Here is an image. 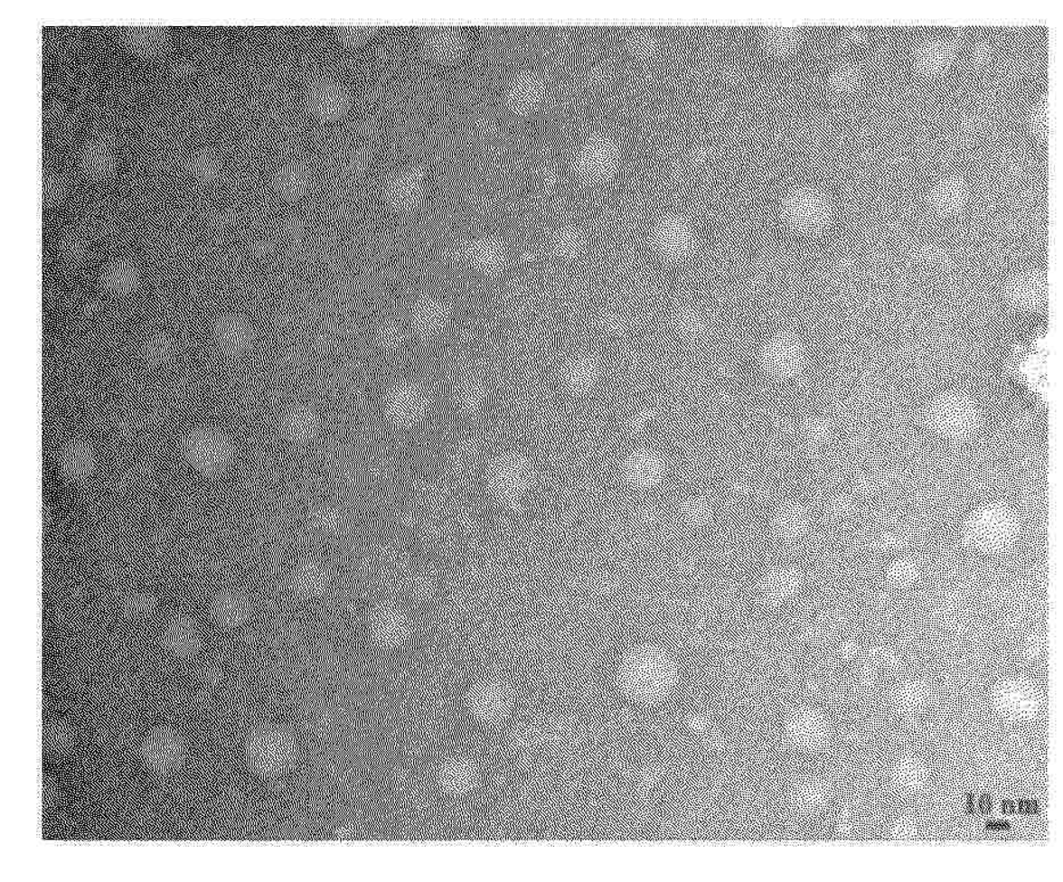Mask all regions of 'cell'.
I'll return each mask as SVG.
<instances>
[{"instance_id": "obj_1", "label": "cell", "mask_w": 1063, "mask_h": 882, "mask_svg": "<svg viewBox=\"0 0 1063 882\" xmlns=\"http://www.w3.org/2000/svg\"><path fill=\"white\" fill-rule=\"evenodd\" d=\"M617 682L624 695L636 703H660L674 691L678 670L669 653L662 649L638 647L619 662Z\"/></svg>"}, {"instance_id": "obj_2", "label": "cell", "mask_w": 1063, "mask_h": 882, "mask_svg": "<svg viewBox=\"0 0 1063 882\" xmlns=\"http://www.w3.org/2000/svg\"><path fill=\"white\" fill-rule=\"evenodd\" d=\"M1017 513L1002 503H990L977 509L965 521L964 541L974 550L999 555L1012 549L1021 537Z\"/></svg>"}, {"instance_id": "obj_3", "label": "cell", "mask_w": 1063, "mask_h": 882, "mask_svg": "<svg viewBox=\"0 0 1063 882\" xmlns=\"http://www.w3.org/2000/svg\"><path fill=\"white\" fill-rule=\"evenodd\" d=\"M926 421L935 436L947 441H964L976 434L982 415L976 401L968 394L946 392L929 403Z\"/></svg>"}, {"instance_id": "obj_4", "label": "cell", "mask_w": 1063, "mask_h": 882, "mask_svg": "<svg viewBox=\"0 0 1063 882\" xmlns=\"http://www.w3.org/2000/svg\"><path fill=\"white\" fill-rule=\"evenodd\" d=\"M249 767L262 778L287 774L296 758L293 737L278 727H262L253 731L245 746Z\"/></svg>"}, {"instance_id": "obj_5", "label": "cell", "mask_w": 1063, "mask_h": 882, "mask_svg": "<svg viewBox=\"0 0 1063 882\" xmlns=\"http://www.w3.org/2000/svg\"><path fill=\"white\" fill-rule=\"evenodd\" d=\"M533 473L524 460L504 457L491 467L486 485L496 502L513 508L524 502L533 489Z\"/></svg>"}, {"instance_id": "obj_6", "label": "cell", "mask_w": 1063, "mask_h": 882, "mask_svg": "<svg viewBox=\"0 0 1063 882\" xmlns=\"http://www.w3.org/2000/svg\"><path fill=\"white\" fill-rule=\"evenodd\" d=\"M785 221L802 234H815L824 230L832 219V206L820 192L810 187L795 188L783 202Z\"/></svg>"}, {"instance_id": "obj_7", "label": "cell", "mask_w": 1063, "mask_h": 882, "mask_svg": "<svg viewBox=\"0 0 1063 882\" xmlns=\"http://www.w3.org/2000/svg\"><path fill=\"white\" fill-rule=\"evenodd\" d=\"M619 164L616 143L605 135L592 136L579 147L574 159L575 173L588 183H600L612 177Z\"/></svg>"}, {"instance_id": "obj_8", "label": "cell", "mask_w": 1063, "mask_h": 882, "mask_svg": "<svg viewBox=\"0 0 1063 882\" xmlns=\"http://www.w3.org/2000/svg\"><path fill=\"white\" fill-rule=\"evenodd\" d=\"M180 450L184 460L202 473H214L225 467L230 447L225 438L210 429H194L183 437Z\"/></svg>"}, {"instance_id": "obj_9", "label": "cell", "mask_w": 1063, "mask_h": 882, "mask_svg": "<svg viewBox=\"0 0 1063 882\" xmlns=\"http://www.w3.org/2000/svg\"><path fill=\"white\" fill-rule=\"evenodd\" d=\"M144 765L154 774L168 775L182 767L186 757V745L182 736L170 727L149 732L142 746Z\"/></svg>"}, {"instance_id": "obj_10", "label": "cell", "mask_w": 1063, "mask_h": 882, "mask_svg": "<svg viewBox=\"0 0 1063 882\" xmlns=\"http://www.w3.org/2000/svg\"><path fill=\"white\" fill-rule=\"evenodd\" d=\"M513 703L512 689L500 679L480 680L468 692L469 713L484 724L503 721L511 713Z\"/></svg>"}, {"instance_id": "obj_11", "label": "cell", "mask_w": 1063, "mask_h": 882, "mask_svg": "<svg viewBox=\"0 0 1063 882\" xmlns=\"http://www.w3.org/2000/svg\"><path fill=\"white\" fill-rule=\"evenodd\" d=\"M1049 287L1047 275L1040 270L1019 272L1004 287V298L1010 308L1023 314L1039 313L1047 308Z\"/></svg>"}, {"instance_id": "obj_12", "label": "cell", "mask_w": 1063, "mask_h": 882, "mask_svg": "<svg viewBox=\"0 0 1063 882\" xmlns=\"http://www.w3.org/2000/svg\"><path fill=\"white\" fill-rule=\"evenodd\" d=\"M762 362L772 376L794 379L804 370L806 352L796 336L784 333L771 337L763 346Z\"/></svg>"}, {"instance_id": "obj_13", "label": "cell", "mask_w": 1063, "mask_h": 882, "mask_svg": "<svg viewBox=\"0 0 1063 882\" xmlns=\"http://www.w3.org/2000/svg\"><path fill=\"white\" fill-rule=\"evenodd\" d=\"M654 245L663 256L682 258L695 245V231L691 223L679 216H669L660 222L654 232Z\"/></svg>"}, {"instance_id": "obj_14", "label": "cell", "mask_w": 1063, "mask_h": 882, "mask_svg": "<svg viewBox=\"0 0 1063 882\" xmlns=\"http://www.w3.org/2000/svg\"><path fill=\"white\" fill-rule=\"evenodd\" d=\"M546 95L542 79L533 72H521L508 83L504 100L518 116H527L538 109Z\"/></svg>"}, {"instance_id": "obj_15", "label": "cell", "mask_w": 1063, "mask_h": 882, "mask_svg": "<svg viewBox=\"0 0 1063 882\" xmlns=\"http://www.w3.org/2000/svg\"><path fill=\"white\" fill-rule=\"evenodd\" d=\"M423 48L433 61L451 63L464 54L467 48V37L456 26H435L425 32Z\"/></svg>"}, {"instance_id": "obj_16", "label": "cell", "mask_w": 1063, "mask_h": 882, "mask_svg": "<svg viewBox=\"0 0 1063 882\" xmlns=\"http://www.w3.org/2000/svg\"><path fill=\"white\" fill-rule=\"evenodd\" d=\"M827 734L824 718L813 710H798L785 724V736L789 743L801 750L820 747L824 743Z\"/></svg>"}, {"instance_id": "obj_17", "label": "cell", "mask_w": 1063, "mask_h": 882, "mask_svg": "<svg viewBox=\"0 0 1063 882\" xmlns=\"http://www.w3.org/2000/svg\"><path fill=\"white\" fill-rule=\"evenodd\" d=\"M98 466V455L89 443L74 440L67 443L59 455L61 476L72 483L89 480Z\"/></svg>"}, {"instance_id": "obj_18", "label": "cell", "mask_w": 1063, "mask_h": 882, "mask_svg": "<svg viewBox=\"0 0 1063 882\" xmlns=\"http://www.w3.org/2000/svg\"><path fill=\"white\" fill-rule=\"evenodd\" d=\"M162 640L170 655L184 660L199 652L201 632L192 618L175 616L166 623Z\"/></svg>"}, {"instance_id": "obj_19", "label": "cell", "mask_w": 1063, "mask_h": 882, "mask_svg": "<svg viewBox=\"0 0 1063 882\" xmlns=\"http://www.w3.org/2000/svg\"><path fill=\"white\" fill-rule=\"evenodd\" d=\"M437 780L446 793L455 796L465 795L476 787L477 766L468 757L456 755L441 763L437 771Z\"/></svg>"}, {"instance_id": "obj_20", "label": "cell", "mask_w": 1063, "mask_h": 882, "mask_svg": "<svg viewBox=\"0 0 1063 882\" xmlns=\"http://www.w3.org/2000/svg\"><path fill=\"white\" fill-rule=\"evenodd\" d=\"M142 276L133 262L118 258L108 263L100 274V283L105 291L117 297L130 296L137 292Z\"/></svg>"}, {"instance_id": "obj_21", "label": "cell", "mask_w": 1063, "mask_h": 882, "mask_svg": "<svg viewBox=\"0 0 1063 882\" xmlns=\"http://www.w3.org/2000/svg\"><path fill=\"white\" fill-rule=\"evenodd\" d=\"M627 482L636 488H650L661 480L663 463L658 455L648 451H641L632 455L624 468Z\"/></svg>"}, {"instance_id": "obj_22", "label": "cell", "mask_w": 1063, "mask_h": 882, "mask_svg": "<svg viewBox=\"0 0 1063 882\" xmlns=\"http://www.w3.org/2000/svg\"><path fill=\"white\" fill-rule=\"evenodd\" d=\"M425 178L419 170L409 169L395 175L390 180L386 192L394 203L407 206L414 205L423 195Z\"/></svg>"}, {"instance_id": "obj_23", "label": "cell", "mask_w": 1063, "mask_h": 882, "mask_svg": "<svg viewBox=\"0 0 1063 882\" xmlns=\"http://www.w3.org/2000/svg\"><path fill=\"white\" fill-rule=\"evenodd\" d=\"M310 105L315 116L326 118L336 117L340 116L346 105L344 91L335 82H319L312 89Z\"/></svg>"}, {"instance_id": "obj_24", "label": "cell", "mask_w": 1063, "mask_h": 882, "mask_svg": "<svg viewBox=\"0 0 1063 882\" xmlns=\"http://www.w3.org/2000/svg\"><path fill=\"white\" fill-rule=\"evenodd\" d=\"M965 195V187L960 179L946 178L931 192L930 204L936 212L952 216L964 206Z\"/></svg>"}, {"instance_id": "obj_25", "label": "cell", "mask_w": 1063, "mask_h": 882, "mask_svg": "<svg viewBox=\"0 0 1063 882\" xmlns=\"http://www.w3.org/2000/svg\"><path fill=\"white\" fill-rule=\"evenodd\" d=\"M1001 699V708L1016 717L1030 715L1036 708L1035 697L1030 687L1021 681H1011L1004 684Z\"/></svg>"}, {"instance_id": "obj_26", "label": "cell", "mask_w": 1063, "mask_h": 882, "mask_svg": "<svg viewBox=\"0 0 1063 882\" xmlns=\"http://www.w3.org/2000/svg\"><path fill=\"white\" fill-rule=\"evenodd\" d=\"M953 51L943 42H928L917 51V63L922 73L935 74L945 70L952 61Z\"/></svg>"}, {"instance_id": "obj_27", "label": "cell", "mask_w": 1063, "mask_h": 882, "mask_svg": "<svg viewBox=\"0 0 1063 882\" xmlns=\"http://www.w3.org/2000/svg\"><path fill=\"white\" fill-rule=\"evenodd\" d=\"M76 736L72 727L63 721L47 723L43 727V749L54 756H63L72 749Z\"/></svg>"}, {"instance_id": "obj_28", "label": "cell", "mask_w": 1063, "mask_h": 882, "mask_svg": "<svg viewBox=\"0 0 1063 882\" xmlns=\"http://www.w3.org/2000/svg\"><path fill=\"white\" fill-rule=\"evenodd\" d=\"M763 42L773 54L787 55L797 47L799 33L794 28L775 26L764 33Z\"/></svg>"}, {"instance_id": "obj_29", "label": "cell", "mask_w": 1063, "mask_h": 882, "mask_svg": "<svg viewBox=\"0 0 1063 882\" xmlns=\"http://www.w3.org/2000/svg\"><path fill=\"white\" fill-rule=\"evenodd\" d=\"M801 577L795 570H776L767 580V591L773 599H788L801 587Z\"/></svg>"}, {"instance_id": "obj_30", "label": "cell", "mask_w": 1063, "mask_h": 882, "mask_svg": "<svg viewBox=\"0 0 1063 882\" xmlns=\"http://www.w3.org/2000/svg\"><path fill=\"white\" fill-rule=\"evenodd\" d=\"M919 577L920 566L911 558L896 559L886 570L887 581L895 587H908L915 585Z\"/></svg>"}, {"instance_id": "obj_31", "label": "cell", "mask_w": 1063, "mask_h": 882, "mask_svg": "<svg viewBox=\"0 0 1063 882\" xmlns=\"http://www.w3.org/2000/svg\"><path fill=\"white\" fill-rule=\"evenodd\" d=\"M156 608L155 596L149 592L136 591L127 596L122 601L123 612L133 620H146L155 613Z\"/></svg>"}, {"instance_id": "obj_32", "label": "cell", "mask_w": 1063, "mask_h": 882, "mask_svg": "<svg viewBox=\"0 0 1063 882\" xmlns=\"http://www.w3.org/2000/svg\"><path fill=\"white\" fill-rule=\"evenodd\" d=\"M174 352V342L164 333H153L142 344V354L149 363L162 364L169 361Z\"/></svg>"}, {"instance_id": "obj_33", "label": "cell", "mask_w": 1063, "mask_h": 882, "mask_svg": "<svg viewBox=\"0 0 1063 882\" xmlns=\"http://www.w3.org/2000/svg\"><path fill=\"white\" fill-rule=\"evenodd\" d=\"M246 608L243 601L235 596H221L213 605L215 620L222 625L234 626L244 620Z\"/></svg>"}, {"instance_id": "obj_34", "label": "cell", "mask_w": 1063, "mask_h": 882, "mask_svg": "<svg viewBox=\"0 0 1063 882\" xmlns=\"http://www.w3.org/2000/svg\"><path fill=\"white\" fill-rule=\"evenodd\" d=\"M307 180L306 170L297 165H287L277 175V187L285 194L298 195L306 192Z\"/></svg>"}, {"instance_id": "obj_35", "label": "cell", "mask_w": 1063, "mask_h": 882, "mask_svg": "<svg viewBox=\"0 0 1063 882\" xmlns=\"http://www.w3.org/2000/svg\"><path fill=\"white\" fill-rule=\"evenodd\" d=\"M779 526L787 537H802L808 528L807 513L802 507L789 506L780 516Z\"/></svg>"}, {"instance_id": "obj_36", "label": "cell", "mask_w": 1063, "mask_h": 882, "mask_svg": "<svg viewBox=\"0 0 1063 882\" xmlns=\"http://www.w3.org/2000/svg\"><path fill=\"white\" fill-rule=\"evenodd\" d=\"M61 256L69 265H78L86 257V241L82 237L71 234L61 241Z\"/></svg>"}, {"instance_id": "obj_37", "label": "cell", "mask_w": 1063, "mask_h": 882, "mask_svg": "<svg viewBox=\"0 0 1063 882\" xmlns=\"http://www.w3.org/2000/svg\"><path fill=\"white\" fill-rule=\"evenodd\" d=\"M832 86L838 93H847L858 85L859 72L851 65H842L832 74Z\"/></svg>"}, {"instance_id": "obj_38", "label": "cell", "mask_w": 1063, "mask_h": 882, "mask_svg": "<svg viewBox=\"0 0 1063 882\" xmlns=\"http://www.w3.org/2000/svg\"><path fill=\"white\" fill-rule=\"evenodd\" d=\"M797 804L802 807H816L823 802L824 790L815 783H804L796 792Z\"/></svg>"}, {"instance_id": "obj_39", "label": "cell", "mask_w": 1063, "mask_h": 882, "mask_svg": "<svg viewBox=\"0 0 1063 882\" xmlns=\"http://www.w3.org/2000/svg\"><path fill=\"white\" fill-rule=\"evenodd\" d=\"M907 543L904 535L898 532H885L878 535L877 548L881 552H893L902 549Z\"/></svg>"}, {"instance_id": "obj_40", "label": "cell", "mask_w": 1063, "mask_h": 882, "mask_svg": "<svg viewBox=\"0 0 1063 882\" xmlns=\"http://www.w3.org/2000/svg\"><path fill=\"white\" fill-rule=\"evenodd\" d=\"M630 43L632 52L640 57H649L657 48L656 42L647 33L635 34Z\"/></svg>"}, {"instance_id": "obj_41", "label": "cell", "mask_w": 1063, "mask_h": 882, "mask_svg": "<svg viewBox=\"0 0 1063 882\" xmlns=\"http://www.w3.org/2000/svg\"><path fill=\"white\" fill-rule=\"evenodd\" d=\"M921 767H917L915 762L905 763V765L900 769L899 780L905 781L907 787H916L917 783H921L922 771Z\"/></svg>"}, {"instance_id": "obj_42", "label": "cell", "mask_w": 1063, "mask_h": 882, "mask_svg": "<svg viewBox=\"0 0 1063 882\" xmlns=\"http://www.w3.org/2000/svg\"><path fill=\"white\" fill-rule=\"evenodd\" d=\"M830 428L827 423L823 420L812 421L807 428V436L813 442H823L829 436Z\"/></svg>"}, {"instance_id": "obj_43", "label": "cell", "mask_w": 1063, "mask_h": 882, "mask_svg": "<svg viewBox=\"0 0 1063 882\" xmlns=\"http://www.w3.org/2000/svg\"><path fill=\"white\" fill-rule=\"evenodd\" d=\"M57 787L51 778H43L42 781V804L48 809L54 804L57 798Z\"/></svg>"}, {"instance_id": "obj_44", "label": "cell", "mask_w": 1063, "mask_h": 882, "mask_svg": "<svg viewBox=\"0 0 1063 882\" xmlns=\"http://www.w3.org/2000/svg\"><path fill=\"white\" fill-rule=\"evenodd\" d=\"M1017 810L1022 814L1035 815L1040 812V806L1035 801H1021L1017 804Z\"/></svg>"}, {"instance_id": "obj_45", "label": "cell", "mask_w": 1063, "mask_h": 882, "mask_svg": "<svg viewBox=\"0 0 1063 882\" xmlns=\"http://www.w3.org/2000/svg\"><path fill=\"white\" fill-rule=\"evenodd\" d=\"M992 809V801L990 795H982L976 797V812L981 813H990Z\"/></svg>"}, {"instance_id": "obj_46", "label": "cell", "mask_w": 1063, "mask_h": 882, "mask_svg": "<svg viewBox=\"0 0 1063 882\" xmlns=\"http://www.w3.org/2000/svg\"><path fill=\"white\" fill-rule=\"evenodd\" d=\"M1010 828H1011V824L1008 821H991V822L986 823L987 830L1003 831L1008 830Z\"/></svg>"}, {"instance_id": "obj_47", "label": "cell", "mask_w": 1063, "mask_h": 882, "mask_svg": "<svg viewBox=\"0 0 1063 882\" xmlns=\"http://www.w3.org/2000/svg\"><path fill=\"white\" fill-rule=\"evenodd\" d=\"M1002 810L1004 813L1013 814L1017 811V804L1011 801L1003 802Z\"/></svg>"}, {"instance_id": "obj_48", "label": "cell", "mask_w": 1063, "mask_h": 882, "mask_svg": "<svg viewBox=\"0 0 1063 882\" xmlns=\"http://www.w3.org/2000/svg\"><path fill=\"white\" fill-rule=\"evenodd\" d=\"M966 807H968L970 813H976V796H968V800H966Z\"/></svg>"}]
</instances>
